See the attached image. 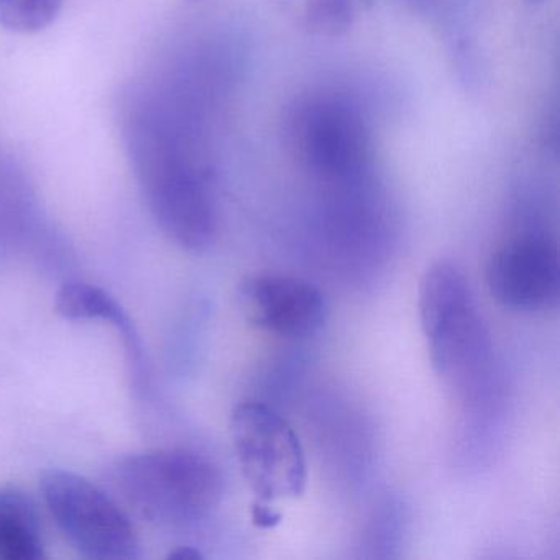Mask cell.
<instances>
[{"label": "cell", "instance_id": "6da1fadb", "mask_svg": "<svg viewBox=\"0 0 560 560\" xmlns=\"http://www.w3.org/2000/svg\"><path fill=\"white\" fill-rule=\"evenodd\" d=\"M122 132L156 224L186 250L208 248L218 232V211L195 113L170 90L140 88L124 107Z\"/></svg>", "mask_w": 560, "mask_h": 560}, {"label": "cell", "instance_id": "3957f363", "mask_svg": "<svg viewBox=\"0 0 560 560\" xmlns=\"http://www.w3.org/2000/svg\"><path fill=\"white\" fill-rule=\"evenodd\" d=\"M418 307L432 369L468 388L488 363L490 340L462 271L445 261L432 265L419 284Z\"/></svg>", "mask_w": 560, "mask_h": 560}, {"label": "cell", "instance_id": "30bf717a", "mask_svg": "<svg viewBox=\"0 0 560 560\" xmlns=\"http://www.w3.org/2000/svg\"><path fill=\"white\" fill-rule=\"evenodd\" d=\"M45 559L37 504L25 491L0 488V560Z\"/></svg>", "mask_w": 560, "mask_h": 560}, {"label": "cell", "instance_id": "5b68a950", "mask_svg": "<svg viewBox=\"0 0 560 560\" xmlns=\"http://www.w3.org/2000/svg\"><path fill=\"white\" fill-rule=\"evenodd\" d=\"M231 434L242 474L264 503L294 500L306 490L307 465L294 429L264 402H242Z\"/></svg>", "mask_w": 560, "mask_h": 560}, {"label": "cell", "instance_id": "8fae6325", "mask_svg": "<svg viewBox=\"0 0 560 560\" xmlns=\"http://www.w3.org/2000/svg\"><path fill=\"white\" fill-rule=\"evenodd\" d=\"M65 0H0V25L14 34L31 35L54 24Z\"/></svg>", "mask_w": 560, "mask_h": 560}, {"label": "cell", "instance_id": "9a60e30c", "mask_svg": "<svg viewBox=\"0 0 560 560\" xmlns=\"http://www.w3.org/2000/svg\"><path fill=\"white\" fill-rule=\"evenodd\" d=\"M533 2H542V0H533Z\"/></svg>", "mask_w": 560, "mask_h": 560}, {"label": "cell", "instance_id": "277c9868", "mask_svg": "<svg viewBox=\"0 0 560 560\" xmlns=\"http://www.w3.org/2000/svg\"><path fill=\"white\" fill-rule=\"evenodd\" d=\"M40 491L58 529L81 557L139 559V537L130 517L93 481L51 468L42 475Z\"/></svg>", "mask_w": 560, "mask_h": 560}, {"label": "cell", "instance_id": "5bb4252c", "mask_svg": "<svg viewBox=\"0 0 560 560\" xmlns=\"http://www.w3.org/2000/svg\"><path fill=\"white\" fill-rule=\"evenodd\" d=\"M168 559L198 560L202 559V553L199 552L198 549H195V547L183 546L173 550V552L170 553Z\"/></svg>", "mask_w": 560, "mask_h": 560}, {"label": "cell", "instance_id": "7c38bea8", "mask_svg": "<svg viewBox=\"0 0 560 560\" xmlns=\"http://www.w3.org/2000/svg\"><path fill=\"white\" fill-rule=\"evenodd\" d=\"M306 19L317 34L340 35L352 24L353 0H306Z\"/></svg>", "mask_w": 560, "mask_h": 560}, {"label": "cell", "instance_id": "52a82bcc", "mask_svg": "<svg viewBox=\"0 0 560 560\" xmlns=\"http://www.w3.org/2000/svg\"><path fill=\"white\" fill-rule=\"evenodd\" d=\"M493 300L516 313H539L559 301L560 268L556 245L537 234L517 235L501 244L487 265Z\"/></svg>", "mask_w": 560, "mask_h": 560}, {"label": "cell", "instance_id": "9c48e42d", "mask_svg": "<svg viewBox=\"0 0 560 560\" xmlns=\"http://www.w3.org/2000/svg\"><path fill=\"white\" fill-rule=\"evenodd\" d=\"M55 310L65 319L70 320H104L116 327L126 343L130 366L137 385L145 382V360L139 334L126 311L116 298L110 296L103 288L94 284L71 281L63 284L55 298Z\"/></svg>", "mask_w": 560, "mask_h": 560}, {"label": "cell", "instance_id": "4fadbf2b", "mask_svg": "<svg viewBox=\"0 0 560 560\" xmlns=\"http://www.w3.org/2000/svg\"><path fill=\"white\" fill-rule=\"evenodd\" d=\"M254 521L257 526L271 527L277 526L281 521V514L277 513L273 508L268 506V503H260L254 508Z\"/></svg>", "mask_w": 560, "mask_h": 560}, {"label": "cell", "instance_id": "ba28073f", "mask_svg": "<svg viewBox=\"0 0 560 560\" xmlns=\"http://www.w3.org/2000/svg\"><path fill=\"white\" fill-rule=\"evenodd\" d=\"M237 298L248 323L278 337H311L326 323L324 294L301 278L250 275L238 284Z\"/></svg>", "mask_w": 560, "mask_h": 560}, {"label": "cell", "instance_id": "8992f818", "mask_svg": "<svg viewBox=\"0 0 560 560\" xmlns=\"http://www.w3.org/2000/svg\"><path fill=\"white\" fill-rule=\"evenodd\" d=\"M298 155L326 182L359 183L372 162V137L362 114L342 100H317L301 110Z\"/></svg>", "mask_w": 560, "mask_h": 560}, {"label": "cell", "instance_id": "7a4b0ae2", "mask_svg": "<svg viewBox=\"0 0 560 560\" xmlns=\"http://www.w3.org/2000/svg\"><path fill=\"white\" fill-rule=\"evenodd\" d=\"M114 481L137 513L165 527L208 516L222 494L218 465L189 448H156L120 458Z\"/></svg>", "mask_w": 560, "mask_h": 560}]
</instances>
